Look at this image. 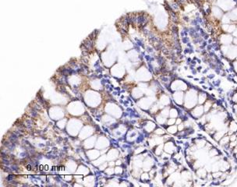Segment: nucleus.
<instances>
[{
  "instance_id": "obj_5",
  "label": "nucleus",
  "mask_w": 237,
  "mask_h": 187,
  "mask_svg": "<svg viewBox=\"0 0 237 187\" xmlns=\"http://www.w3.org/2000/svg\"><path fill=\"white\" fill-rule=\"evenodd\" d=\"M229 142H230V136H229V135H228L227 133H226L225 136H223L222 138L219 140V144H220L221 146H225V145H227L229 144Z\"/></svg>"
},
{
  "instance_id": "obj_14",
  "label": "nucleus",
  "mask_w": 237,
  "mask_h": 187,
  "mask_svg": "<svg viewBox=\"0 0 237 187\" xmlns=\"http://www.w3.org/2000/svg\"><path fill=\"white\" fill-rule=\"evenodd\" d=\"M236 141H237V137H236Z\"/></svg>"
},
{
  "instance_id": "obj_3",
  "label": "nucleus",
  "mask_w": 237,
  "mask_h": 187,
  "mask_svg": "<svg viewBox=\"0 0 237 187\" xmlns=\"http://www.w3.org/2000/svg\"><path fill=\"white\" fill-rule=\"evenodd\" d=\"M208 99V94L205 93V92H203V91H199L198 92V94H197V102H198V104L200 105H203L206 102V101Z\"/></svg>"
},
{
  "instance_id": "obj_9",
  "label": "nucleus",
  "mask_w": 237,
  "mask_h": 187,
  "mask_svg": "<svg viewBox=\"0 0 237 187\" xmlns=\"http://www.w3.org/2000/svg\"><path fill=\"white\" fill-rule=\"evenodd\" d=\"M232 102H234V103H236L237 104V92H235L233 94V95L232 97Z\"/></svg>"
},
{
  "instance_id": "obj_2",
  "label": "nucleus",
  "mask_w": 237,
  "mask_h": 187,
  "mask_svg": "<svg viewBox=\"0 0 237 187\" xmlns=\"http://www.w3.org/2000/svg\"><path fill=\"white\" fill-rule=\"evenodd\" d=\"M232 41H233V37H232L231 35H229V34H222L221 36L220 42L221 44H222L224 45H230Z\"/></svg>"
},
{
  "instance_id": "obj_6",
  "label": "nucleus",
  "mask_w": 237,
  "mask_h": 187,
  "mask_svg": "<svg viewBox=\"0 0 237 187\" xmlns=\"http://www.w3.org/2000/svg\"><path fill=\"white\" fill-rule=\"evenodd\" d=\"M226 15L229 17L230 20H232V21L237 20V8H235L232 11L227 13Z\"/></svg>"
},
{
  "instance_id": "obj_4",
  "label": "nucleus",
  "mask_w": 237,
  "mask_h": 187,
  "mask_svg": "<svg viewBox=\"0 0 237 187\" xmlns=\"http://www.w3.org/2000/svg\"><path fill=\"white\" fill-rule=\"evenodd\" d=\"M196 174L197 176H198L200 179H206L207 175H208V171L204 168H199L196 170Z\"/></svg>"
},
{
  "instance_id": "obj_12",
  "label": "nucleus",
  "mask_w": 237,
  "mask_h": 187,
  "mask_svg": "<svg viewBox=\"0 0 237 187\" xmlns=\"http://www.w3.org/2000/svg\"><path fill=\"white\" fill-rule=\"evenodd\" d=\"M236 158L237 159V152H236Z\"/></svg>"
},
{
  "instance_id": "obj_7",
  "label": "nucleus",
  "mask_w": 237,
  "mask_h": 187,
  "mask_svg": "<svg viewBox=\"0 0 237 187\" xmlns=\"http://www.w3.org/2000/svg\"><path fill=\"white\" fill-rule=\"evenodd\" d=\"M219 154H220V153H219V151H218V149H216V148H212V149H211L210 151H209V155H210L211 158L217 157V156H219Z\"/></svg>"
},
{
  "instance_id": "obj_8",
  "label": "nucleus",
  "mask_w": 237,
  "mask_h": 187,
  "mask_svg": "<svg viewBox=\"0 0 237 187\" xmlns=\"http://www.w3.org/2000/svg\"><path fill=\"white\" fill-rule=\"evenodd\" d=\"M230 141H236V133H233V134H232V135H230Z\"/></svg>"
},
{
  "instance_id": "obj_11",
  "label": "nucleus",
  "mask_w": 237,
  "mask_h": 187,
  "mask_svg": "<svg viewBox=\"0 0 237 187\" xmlns=\"http://www.w3.org/2000/svg\"><path fill=\"white\" fill-rule=\"evenodd\" d=\"M233 42H234V45H237V37H235L233 39Z\"/></svg>"
},
{
  "instance_id": "obj_13",
  "label": "nucleus",
  "mask_w": 237,
  "mask_h": 187,
  "mask_svg": "<svg viewBox=\"0 0 237 187\" xmlns=\"http://www.w3.org/2000/svg\"><path fill=\"white\" fill-rule=\"evenodd\" d=\"M236 116H237V112H236Z\"/></svg>"
},
{
  "instance_id": "obj_10",
  "label": "nucleus",
  "mask_w": 237,
  "mask_h": 187,
  "mask_svg": "<svg viewBox=\"0 0 237 187\" xmlns=\"http://www.w3.org/2000/svg\"><path fill=\"white\" fill-rule=\"evenodd\" d=\"M233 66H234V69H236V72L237 73V61L233 62Z\"/></svg>"
},
{
  "instance_id": "obj_1",
  "label": "nucleus",
  "mask_w": 237,
  "mask_h": 187,
  "mask_svg": "<svg viewBox=\"0 0 237 187\" xmlns=\"http://www.w3.org/2000/svg\"><path fill=\"white\" fill-rule=\"evenodd\" d=\"M204 113V106L202 105H196L194 108H193L190 111V116L193 117L194 119H198L200 117H202V116Z\"/></svg>"
}]
</instances>
